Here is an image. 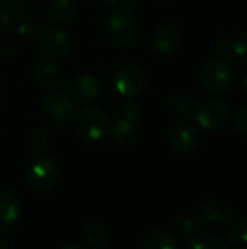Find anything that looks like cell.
Segmentation results:
<instances>
[{
  "label": "cell",
  "instance_id": "cell-14",
  "mask_svg": "<svg viewBox=\"0 0 247 249\" xmlns=\"http://www.w3.org/2000/svg\"><path fill=\"white\" fill-rule=\"evenodd\" d=\"M144 249H178V239L166 231H153L143 239Z\"/></svg>",
  "mask_w": 247,
  "mask_h": 249
},
{
  "label": "cell",
  "instance_id": "cell-28",
  "mask_svg": "<svg viewBox=\"0 0 247 249\" xmlns=\"http://www.w3.org/2000/svg\"><path fill=\"white\" fill-rule=\"evenodd\" d=\"M7 238H9V232L3 226H0V247L6 244Z\"/></svg>",
  "mask_w": 247,
  "mask_h": 249
},
{
  "label": "cell",
  "instance_id": "cell-7",
  "mask_svg": "<svg viewBox=\"0 0 247 249\" xmlns=\"http://www.w3.org/2000/svg\"><path fill=\"white\" fill-rule=\"evenodd\" d=\"M39 44L44 54L52 60L64 58L71 51V36L57 25H48L41 31Z\"/></svg>",
  "mask_w": 247,
  "mask_h": 249
},
{
  "label": "cell",
  "instance_id": "cell-9",
  "mask_svg": "<svg viewBox=\"0 0 247 249\" xmlns=\"http://www.w3.org/2000/svg\"><path fill=\"white\" fill-rule=\"evenodd\" d=\"M102 95L100 80L89 73L79 74L71 82V96L80 104H92Z\"/></svg>",
  "mask_w": 247,
  "mask_h": 249
},
{
  "label": "cell",
  "instance_id": "cell-13",
  "mask_svg": "<svg viewBox=\"0 0 247 249\" xmlns=\"http://www.w3.org/2000/svg\"><path fill=\"white\" fill-rule=\"evenodd\" d=\"M199 210H201L202 217L211 225L226 223L230 217L229 207L226 204H223L221 201H215V200H210V201L202 203Z\"/></svg>",
  "mask_w": 247,
  "mask_h": 249
},
{
  "label": "cell",
  "instance_id": "cell-15",
  "mask_svg": "<svg viewBox=\"0 0 247 249\" xmlns=\"http://www.w3.org/2000/svg\"><path fill=\"white\" fill-rule=\"evenodd\" d=\"M227 244L234 249H247V217H239L230 223Z\"/></svg>",
  "mask_w": 247,
  "mask_h": 249
},
{
  "label": "cell",
  "instance_id": "cell-27",
  "mask_svg": "<svg viewBox=\"0 0 247 249\" xmlns=\"http://www.w3.org/2000/svg\"><path fill=\"white\" fill-rule=\"evenodd\" d=\"M35 147L38 150H47L49 147V137L45 133H39L35 137Z\"/></svg>",
  "mask_w": 247,
  "mask_h": 249
},
{
  "label": "cell",
  "instance_id": "cell-1",
  "mask_svg": "<svg viewBox=\"0 0 247 249\" xmlns=\"http://www.w3.org/2000/svg\"><path fill=\"white\" fill-rule=\"evenodd\" d=\"M108 36L119 44H130L138 35V20L134 12L125 6L112 7L103 20Z\"/></svg>",
  "mask_w": 247,
  "mask_h": 249
},
{
  "label": "cell",
  "instance_id": "cell-3",
  "mask_svg": "<svg viewBox=\"0 0 247 249\" xmlns=\"http://www.w3.org/2000/svg\"><path fill=\"white\" fill-rule=\"evenodd\" d=\"M76 130L83 140L99 143L109 133V120L100 108L86 107L77 115Z\"/></svg>",
  "mask_w": 247,
  "mask_h": 249
},
{
  "label": "cell",
  "instance_id": "cell-18",
  "mask_svg": "<svg viewBox=\"0 0 247 249\" xmlns=\"http://www.w3.org/2000/svg\"><path fill=\"white\" fill-rule=\"evenodd\" d=\"M33 73H35V77H36L38 82H41L42 85H48V86H52V85L58 83L60 79H61L60 67L55 63L47 61V60L39 61L35 66Z\"/></svg>",
  "mask_w": 247,
  "mask_h": 249
},
{
  "label": "cell",
  "instance_id": "cell-12",
  "mask_svg": "<svg viewBox=\"0 0 247 249\" xmlns=\"http://www.w3.org/2000/svg\"><path fill=\"white\" fill-rule=\"evenodd\" d=\"M179 45V34L172 26L160 28L153 38V47L159 54H172Z\"/></svg>",
  "mask_w": 247,
  "mask_h": 249
},
{
  "label": "cell",
  "instance_id": "cell-11",
  "mask_svg": "<svg viewBox=\"0 0 247 249\" xmlns=\"http://www.w3.org/2000/svg\"><path fill=\"white\" fill-rule=\"evenodd\" d=\"M20 201L9 190H0V223H15L20 216Z\"/></svg>",
  "mask_w": 247,
  "mask_h": 249
},
{
  "label": "cell",
  "instance_id": "cell-30",
  "mask_svg": "<svg viewBox=\"0 0 247 249\" xmlns=\"http://www.w3.org/2000/svg\"><path fill=\"white\" fill-rule=\"evenodd\" d=\"M103 3H106V4H115V3H118L119 0H102Z\"/></svg>",
  "mask_w": 247,
  "mask_h": 249
},
{
  "label": "cell",
  "instance_id": "cell-31",
  "mask_svg": "<svg viewBox=\"0 0 247 249\" xmlns=\"http://www.w3.org/2000/svg\"><path fill=\"white\" fill-rule=\"evenodd\" d=\"M64 249H80V247L79 245H66Z\"/></svg>",
  "mask_w": 247,
  "mask_h": 249
},
{
  "label": "cell",
  "instance_id": "cell-5",
  "mask_svg": "<svg viewBox=\"0 0 247 249\" xmlns=\"http://www.w3.org/2000/svg\"><path fill=\"white\" fill-rule=\"evenodd\" d=\"M44 114L54 123L67 124L74 117V102L71 96L61 89H52L47 92L41 102Z\"/></svg>",
  "mask_w": 247,
  "mask_h": 249
},
{
  "label": "cell",
  "instance_id": "cell-24",
  "mask_svg": "<svg viewBox=\"0 0 247 249\" xmlns=\"http://www.w3.org/2000/svg\"><path fill=\"white\" fill-rule=\"evenodd\" d=\"M227 57L236 63H247V36L237 38L229 44Z\"/></svg>",
  "mask_w": 247,
  "mask_h": 249
},
{
  "label": "cell",
  "instance_id": "cell-8",
  "mask_svg": "<svg viewBox=\"0 0 247 249\" xmlns=\"http://www.w3.org/2000/svg\"><path fill=\"white\" fill-rule=\"evenodd\" d=\"M115 89L125 98L138 96L146 86V79L143 71L131 64L121 66L114 74Z\"/></svg>",
  "mask_w": 247,
  "mask_h": 249
},
{
  "label": "cell",
  "instance_id": "cell-26",
  "mask_svg": "<svg viewBox=\"0 0 247 249\" xmlns=\"http://www.w3.org/2000/svg\"><path fill=\"white\" fill-rule=\"evenodd\" d=\"M233 125L239 133L247 136V105L237 109L233 118Z\"/></svg>",
  "mask_w": 247,
  "mask_h": 249
},
{
  "label": "cell",
  "instance_id": "cell-23",
  "mask_svg": "<svg viewBox=\"0 0 247 249\" xmlns=\"http://www.w3.org/2000/svg\"><path fill=\"white\" fill-rule=\"evenodd\" d=\"M178 228L182 233L185 235H194L198 232L199 229V222L198 217L195 216L194 212L189 210H183L179 213L178 216Z\"/></svg>",
  "mask_w": 247,
  "mask_h": 249
},
{
  "label": "cell",
  "instance_id": "cell-20",
  "mask_svg": "<svg viewBox=\"0 0 247 249\" xmlns=\"http://www.w3.org/2000/svg\"><path fill=\"white\" fill-rule=\"evenodd\" d=\"M45 12L52 20H67L74 15V3L73 0H51Z\"/></svg>",
  "mask_w": 247,
  "mask_h": 249
},
{
  "label": "cell",
  "instance_id": "cell-22",
  "mask_svg": "<svg viewBox=\"0 0 247 249\" xmlns=\"http://www.w3.org/2000/svg\"><path fill=\"white\" fill-rule=\"evenodd\" d=\"M116 114H118L119 120H124L128 123H135V121H138V118L141 115V105L135 99H128L118 107Z\"/></svg>",
  "mask_w": 247,
  "mask_h": 249
},
{
  "label": "cell",
  "instance_id": "cell-10",
  "mask_svg": "<svg viewBox=\"0 0 247 249\" xmlns=\"http://www.w3.org/2000/svg\"><path fill=\"white\" fill-rule=\"evenodd\" d=\"M198 143V133L189 124H181L175 127L170 133V147L179 153H189Z\"/></svg>",
  "mask_w": 247,
  "mask_h": 249
},
{
  "label": "cell",
  "instance_id": "cell-21",
  "mask_svg": "<svg viewBox=\"0 0 247 249\" xmlns=\"http://www.w3.org/2000/svg\"><path fill=\"white\" fill-rule=\"evenodd\" d=\"M167 108L175 117L183 118V117H188L192 112L194 105H192V101H191L189 96H186V95H175V96H172L169 99Z\"/></svg>",
  "mask_w": 247,
  "mask_h": 249
},
{
  "label": "cell",
  "instance_id": "cell-29",
  "mask_svg": "<svg viewBox=\"0 0 247 249\" xmlns=\"http://www.w3.org/2000/svg\"><path fill=\"white\" fill-rule=\"evenodd\" d=\"M242 82H243V89H245V92L247 93V70L245 71V74H243V80Z\"/></svg>",
  "mask_w": 247,
  "mask_h": 249
},
{
  "label": "cell",
  "instance_id": "cell-16",
  "mask_svg": "<svg viewBox=\"0 0 247 249\" xmlns=\"http://www.w3.org/2000/svg\"><path fill=\"white\" fill-rule=\"evenodd\" d=\"M111 137L119 146H131L137 139L135 123H128L124 120L116 121L111 130Z\"/></svg>",
  "mask_w": 247,
  "mask_h": 249
},
{
  "label": "cell",
  "instance_id": "cell-19",
  "mask_svg": "<svg viewBox=\"0 0 247 249\" xmlns=\"http://www.w3.org/2000/svg\"><path fill=\"white\" fill-rule=\"evenodd\" d=\"M84 242L93 249L105 248L109 244V232L102 225H89L84 231Z\"/></svg>",
  "mask_w": 247,
  "mask_h": 249
},
{
  "label": "cell",
  "instance_id": "cell-4",
  "mask_svg": "<svg viewBox=\"0 0 247 249\" xmlns=\"http://www.w3.org/2000/svg\"><path fill=\"white\" fill-rule=\"evenodd\" d=\"M58 175V163L48 156H39L29 165L25 179L33 191L41 193L49 190L57 182Z\"/></svg>",
  "mask_w": 247,
  "mask_h": 249
},
{
  "label": "cell",
  "instance_id": "cell-6",
  "mask_svg": "<svg viewBox=\"0 0 247 249\" xmlns=\"http://www.w3.org/2000/svg\"><path fill=\"white\" fill-rule=\"evenodd\" d=\"M195 120L197 123L205 130H215L220 128L230 115V105L224 99L220 98H210L201 101L195 107Z\"/></svg>",
  "mask_w": 247,
  "mask_h": 249
},
{
  "label": "cell",
  "instance_id": "cell-25",
  "mask_svg": "<svg viewBox=\"0 0 247 249\" xmlns=\"http://www.w3.org/2000/svg\"><path fill=\"white\" fill-rule=\"evenodd\" d=\"M16 16H17V9L13 4V1H9V0L0 1V25L7 26L13 23Z\"/></svg>",
  "mask_w": 247,
  "mask_h": 249
},
{
  "label": "cell",
  "instance_id": "cell-17",
  "mask_svg": "<svg viewBox=\"0 0 247 249\" xmlns=\"http://www.w3.org/2000/svg\"><path fill=\"white\" fill-rule=\"evenodd\" d=\"M185 247L188 249H226L229 248V244L226 239H223L218 235L202 233L189 238Z\"/></svg>",
  "mask_w": 247,
  "mask_h": 249
},
{
  "label": "cell",
  "instance_id": "cell-2",
  "mask_svg": "<svg viewBox=\"0 0 247 249\" xmlns=\"http://www.w3.org/2000/svg\"><path fill=\"white\" fill-rule=\"evenodd\" d=\"M199 80L204 89L211 93H226L233 83V71L223 57L207 60L199 70Z\"/></svg>",
  "mask_w": 247,
  "mask_h": 249
}]
</instances>
